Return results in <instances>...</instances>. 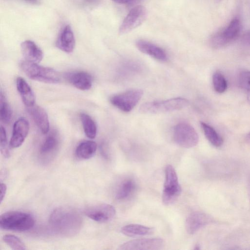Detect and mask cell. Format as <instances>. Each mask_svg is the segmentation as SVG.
<instances>
[{
	"mask_svg": "<svg viewBox=\"0 0 250 250\" xmlns=\"http://www.w3.org/2000/svg\"><path fill=\"white\" fill-rule=\"evenodd\" d=\"M66 77L71 84L79 89L87 90L92 87V77L86 72L74 71L67 74Z\"/></svg>",
	"mask_w": 250,
	"mask_h": 250,
	"instance_id": "cell-16",
	"label": "cell"
},
{
	"mask_svg": "<svg viewBox=\"0 0 250 250\" xmlns=\"http://www.w3.org/2000/svg\"><path fill=\"white\" fill-rule=\"evenodd\" d=\"M26 2L33 4H37L39 3V0H24Z\"/></svg>",
	"mask_w": 250,
	"mask_h": 250,
	"instance_id": "cell-35",
	"label": "cell"
},
{
	"mask_svg": "<svg viewBox=\"0 0 250 250\" xmlns=\"http://www.w3.org/2000/svg\"><path fill=\"white\" fill-rule=\"evenodd\" d=\"M164 241L160 238H142L127 241L119 247L120 250H157L162 249Z\"/></svg>",
	"mask_w": 250,
	"mask_h": 250,
	"instance_id": "cell-11",
	"label": "cell"
},
{
	"mask_svg": "<svg viewBox=\"0 0 250 250\" xmlns=\"http://www.w3.org/2000/svg\"><path fill=\"white\" fill-rule=\"evenodd\" d=\"M27 111L38 127L42 134H47L49 130V122L48 115L42 107L33 105L28 107Z\"/></svg>",
	"mask_w": 250,
	"mask_h": 250,
	"instance_id": "cell-15",
	"label": "cell"
},
{
	"mask_svg": "<svg viewBox=\"0 0 250 250\" xmlns=\"http://www.w3.org/2000/svg\"><path fill=\"white\" fill-rule=\"evenodd\" d=\"M0 151L1 154L6 158L10 157V152L7 147V142L6 130L5 128L0 127Z\"/></svg>",
	"mask_w": 250,
	"mask_h": 250,
	"instance_id": "cell-30",
	"label": "cell"
},
{
	"mask_svg": "<svg viewBox=\"0 0 250 250\" xmlns=\"http://www.w3.org/2000/svg\"><path fill=\"white\" fill-rule=\"evenodd\" d=\"M29 130L28 121L24 118L18 119L13 125L9 146L15 148L21 146L27 136Z\"/></svg>",
	"mask_w": 250,
	"mask_h": 250,
	"instance_id": "cell-12",
	"label": "cell"
},
{
	"mask_svg": "<svg viewBox=\"0 0 250 250\" xmlns=\"http://www.w3.org/2000/svg\"><path fill=\"white\" fill-rule=\"evenodd\" d=\"M80 119L86 136L89 139H94L97 134V126L90 116L85 113H81Z\"/></svg>",
	"mask_w": 250,
	"mask_h": 250,
	"instance_id": "cell-25",
	"label": "cell"
},
{
	"mask_svg": "<svg viewBox=\"0 0 250 250\" xmlns=\"http://www.w3.org/2000/svg\"><path fill=\"white\" fill-rule=\"evenodd\" d=\"M3 241L12 250H24L26 249L24 243L17 236L7 234L3 237Z\"/></svg>",
	"mask_w": 250,
	"mask_h": 250,
	"instance_id": "cell-28",
	"label": "cell"
},
{
	"mask_svg": "<svg viewBox=\"0 0 250 250\" xmlns=\"http://www.w3.org/2000/svg\"><path fill=\"white\" fill-rule=\"evenodd\" d=\"M241 24L240 20L234 18L224 29L214 33L209 39L210 46L215 49L226 47L234 42L240 34Z\"/></svg>",
	"mask_w": 250,
	"mask_h": 250,
	"instance_id": "cell-5",
	"label": "cell"
},
{
	"mask_svg": "<svg viewBox=\"0 0 250 250\" xmlns=\"http://www.w3.org/2000/svg\"><path fill=\"white\" fill-rule=\"evenodd\" d=\"M200 124L204 134L209 142L215 147L221 146L223 143V140L215 129L204 122H202Z\"/></svg>",
	"mask_w": 250,
	"mask_h": 250,
	"instance_id": "cell-24",
	"label": "cell"
},
{
	"mask_svg": "<svg viewBox=\"0 0 250 250\" xmlns=\"http://www.w3.org/2000/svg\"><path fill=\"white\" fill-rule=\"evenodd\" d=\"M143 94V91L141 89H132L113 95L110 98V101L119 109L128 112L136 105Z\"/></svg>",
	"mask_w": 250,
	"mask_h": 250,
	"instance_id": "cell-8",
	"label": "cell"
},
{
	"mask_svg": "<svg viewBox=\"0 0 250 250\" xmlns=\"http://www.w3.org/2000/svg\"><path fill=\"white\" fill-rule=\"evenodd\" d=\"M0 120L3 123L7 124L10 122L12 118V110L2 92L0 93Z\"/></svg>",
	"mask_w": 250,
	"mask_h": 250,
	"instance_id": "cell-26",
	"label": "cell"
},
{
	"mask_svg": "<svg viewBox=\"0 0 250 250\" xmlns=\"http://www.w3.org/2000/svg\"><path fill=\"white\" fill-rule=\"evenodd\" d=\"M7 187L6 185L2 182L0 183V203L3 201L6 193Z\"/></svg>",
	"mask_w": 250,
	"mask_h": 250,
	"instance_id": "cell-32",
	"label": "cell"
},
{
	"mask_svg": "<svg viewBox=\"0 0 250 250\" xmlns=\"http://www.w3.org/2000/svg\"><path fill=\"white\" fill-rule=\"evenodd\" d=\"M16 86L22 102L27 107L35 104V97L31 88L21 77H18L16 80Z\"/></svg>",
	"mask_w": 250,
	"mask_h": 250,
	"instance_id": "cell-20",
	"label": "cell"
},
{
	"mask_svg": "<svg viewBox=\"0 0 250 250\" xmlns=\"http://www.w3.org/2000/svg\"><path fill=\"white\" fill-rule=\"evenodd\" d=\"M212 83L214 90L218 93H224L227 88V81L223 74L219 71H215L213 74Z\"/></svg>",
	"mask_w": 250,
	"mask_h": 250,
	"instance_id": "cell-27",
	"label": "cell"
},
{
	"mask_svg": "<svg viewBox=\"0 0 250 250\" xmlns=\"http://www.w3.org/2000/svg\"><path fill=\"white\" fill-rule=\"evenodd\" d=\"M165 174L162 201L164 204L168 206L173 203L180 196L181 188L177 174L172 166L168 165L166 166Z\"/></svg>",
	"mask_w": 250,
	"mask_h": 250,
	"instance_id": "cell-6",
	"label": "cell"
},
{
	"mask_svg": "<svg viewBox=\"0 0 250 250\" xmlns=\"http://www.w3.org/2000/svg\"><path fill=\"white\" fill-rule=\"evenodd\" d=\"M49 222L52 229L57 232L65 236H71L77 233L80 229L82 218L74 209L61 207L52 211Z\"/></svg>",
	"mask_w": 250,
	"mask_h": 250,
	"instance_id": "cell-1",
	"label": "cell"
},
{
	"mask_svg": "<svg viewBox=\"0 0 250 250\" xmlns=\"http://www.w3.org/2000/svg\"><path fill=\"white\" fill-rule=\"evenodd\" d=\"M136 184L133 179L127 178L124 180L118 186L115 197L118 200L128 198L135 191Z\"/></svg>",
	"mask_w": 250,
	"mask_h": 250,
	"instance_id": "cell-23",
	"label": "cell"
},
{
	"mask_svg": "<svg viewBox=\"0 0 250 250\" xmlns=\"http://www.w3.org/2000/svg\"><path fill=\"white\" fill-rule=\"evenodd\" d=\"M146 17V10L142 5L133 7L123 20L120 26V34H126L140 26Z\"/></svg>",
	"mask_w": 250,
	"mask_h": 250,
	"instance_id": "cell-9",
	"label": "cell"
},
{
	"mask_svg": "<svg viewBox=\"0 0 250 250\" xmlns=\"http://www.w3.org/2000/svg\"><path fill=\"white\" fill-rule=\"evenodd\" d=\"M100 0H76L82 6H90L97 4Z\"/></svg>",
	"mask_w": 250,
	"mask_h": 250,
	"instance_id": "cell-31",
	"label": "cell"
},
{
	"mask_svg": "<svg viewBox=\"0 0 250 250\" xmlns=\"http://www.w3.org/2000/svg\"><path fill=\"white\" fill-rule=\"evenodd\" d=\"M212 222L213 219L209 215L200 211L193 212L186 219V230L189 234H193Z\"/></svg>",
	"mask_w": 250,
	"mask_h": 250,
	"instance_id": "cell-13",
	"label": "cell"
},
{
	"mask_svg": "<svg viewBox=\"0 0 250 250\" xmlns=\"http://www.w3.org/2000/svg\"><path fill=\"white\" fill-rule=\"evenodd\" d=\"M136 45L141 52L157 60L165 61L167 59V55L165 50L152 42L139 40L136 42Z\"/></svg>",
	"mask_w": 250,
	"mask_h": 250,
	"instance_id": "cell-18",
	"label": "cell"
},
{
	"mask_svg": "<svg viewBox=\"0 0 250 250\" xmlns=\"http://www.w3.org/2000/svg\"><path fill=\"white\" fill-rule=\"evenodd\" d=\"M97 148L96 142L92 141L82 142L76 147L75 154L79 159L87 160L92 157L95 154Z\"/></svg>",
	"mask_w": 250,
	"mask_h": 250,
	"instance_id": "cell-22",
	"label": "cell"
},
{
	"mask_svg": "<svg viewBox=\"0 0 250 250\" xmlns=\"http://www.w3.org/2000/svg\"><path fill=\"white\" fill-rule=\"evenodd\" d=\"M22 55L24 60L36 63H39L43 58V53L33 41L26 40L21 44Z\"/></svg>",
	"mask_w": 250,
	"mask_h": 250,
	"instance_id": "cell-17",
	"label": "cell"
},
{
	"mask_svg": "<svg viewBox=\"0 0 250 250\" xmlns=\"http://www.w3.org/2000/svg\"><path fill=\"white\" fill-rule=\"evenodd\" d=\"M238 81L241 88L250 92V71H241L238 75Z\"/></svg>",
	"mask_w": 250,
	"mask_h": 250,
	"instance_id": "cell-29",
	"label": "cell"
},
{
	"mask_svg": "<svg viewBox=\"0 0 250 250\" xmlns=\"http://www.w3.org/2000/svg\"><path fill=\"white\" fill-rule=\"evenodd\" d=\"M75 40L73 30L69 25H65L60 32L56 45L62 51L70 53L75 47Z\"/></svg>",
	"mask_w": 250,
	"mask_h": 250,
	"instance_id": "cell-14",
	"label": "cell"
},
{
	"mask_svg": "<svg viewBox=\"0 0 250 250\" xmlns=\"http://www.w3.org/2000/svg\"><path fill=\"white\" fill-rule=\"evenodd\" d=\"M112 0L117 3L128 4L131 0Z\"/></svg>",
	"mask_w": 250,
	"mask_h": 250,
	"instance_id": "cell-34",
	"label": "cell"
},
{
	"mask_svg": "<svg viewBox=\"0 0 250 250\" xmlns=\"http://www.w3.org/2000/svg\"><path fill=\"white\" fill-rule=\"evenodd\" d=\"M20 67L28 77L35 81L48 83H57L60 81L59 74L53 68L24 60L21 62Z\"/></svg>",
	"mask_w": 250,
	"mask_h": 250,
	"instance_id": "cell-3",
	"label": "cell"
},
{
	"mask_svg": "<svg viewBox=\"0 0 250 250\" xmlns=\"http://www.w3.org/2000/svg\"><path fill=\"white\" fill-rule=\"evenodd\" d=\"M35 224L33 215L23 211H7L2 214L0 217V228L6 230L26 231L31 229Z\"/></svg>",
	"mask_w": 250,
	"mask_h": 250,
	"instance_id": "cell-2",
	"label": "cell"
},
{
	"mask_svg": "<svg viewBox=\"0 0 250 250\" xmlns=\"http://www.w3.org/2000/svg\"><path fill=\"white\" fill-rule=\"evenodd\" d=\"M173 139L177 145L185 148L194 147L199 142L198 135L196 130L186 123H179L174 126Z\"/></svg>",
	"mask_w": 250,
	"mask_h": 250,
	"instance_id": "cell-7",
	"label": "cell"
},
{
	"mask_svg": "<svg viewBox=\"0 0 250 250\" xmlns=\"http://www.w3.org/2000/svg\"><path fill=\"white\" fill-rule=\"evenodd\" d=\"M246 139H247V141H248L250 143V131L247 134V135L246 136Z\"/></svg>",
	"mask_w": 250,
	"mask_h": 250,
	"instance_id": "cell-37",
	"label": "cell"
},
{
	"mask_svg": "<svg viewBox=\"0 0 250 250\" xmlns=\"http://www.w3.org/2000/svg\"><path fill=\"white\" fill-rule=\"evenodd\" d=\"M121 231L126 236L135 237L149 235L153 233L154 229L144 225L132 224L124 226Z\"/></svg>",
	"mask_w": 250,
	"mask_h": 250,
	"instance_id": "cell-21",
	"label": "cell"
},
{
	"mask_svg": "<svg viewBox=\"0 0 250 250\" xmlns=\"http://www.w3.org/2000/svg\"><path fill=\"white\" fill-rule=\"evenodd\" d=\"M243 42L250 45V31L246 32L242 37Z\"/></svg>",
	"mask_w": 250,
	"mask_h": 250,
	"instance_id": "cell-33",
	"label": "cell"
},
{
	"mask_svg": "<svg viewBox=\"0 0 250 250\" xmlns=\"http://www.w3.org/2000/svg\"><path fill=\"white\" fill-rule=\"evenodd\" d=\"M84 213L95 221L104 223L113 218L116 214V210L110 204L101 203L87 206L84 209Z\"/></svg>",
	"mask_w": 250,
	"mask_h": 250,
	"instance_id": "cell-10",
	"label": "cell"
},
{
	"mask_svg": "<svg viewBox=\"0 0 250 250\" xmlns=\"http://www.w3.org/2000/svg\"><path fill=\"white\" fill-rule=\"evenodd\" d=\"M188 104V101L183 98H175L160 101L144 103L139 111L145 114H158L180 110Z\"/></svg>",
	"mask_w": 250,
	"mask_h": 250,
	"instance_id": "cell-4",
	"label": "cell"
},
{
	"mask_svg": "<svg viewBox=\"0 0 250 250\" xmlns=\"http://www.w3.org/2000/svg\"><path fill=\"white\" fill-rule=\"evenodd\" d=\"M59 145V140L57 134L52 133L49 134L42 144L40 149V154L43 160H50L55 155Z\"/></svg>",
	"mask_w": 250,
	"mask_h": 250,
	"instance_id": "cell-19",
	"label": "cell"
},
{
	"mask_svg": "<svg viewBox=\"0 0 250 250\" xmlns=\"http://www.w3.org/2000/svg\"><path fill=\"white\" fill-rule=\"evenodd\" d=\"M140 0H131L129 3L127 4L128 6H133L135 4L138 3Z\"/></svg>",
	"mask_w": 250,
	"mask_h": 250,
	"instance_id": "cell-36",
	"label": "cell"
}]
</instances>
